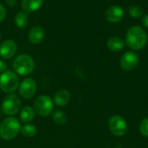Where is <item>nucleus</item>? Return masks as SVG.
Instances as JSON below:
<instances>
[{
  "mask_svg": "<svg viewBox=\"0 0 148 148\" xmlns=\"http://www.w3.org/2000/svg\"><path fill=\"white\" fill-rule=\"evenodd\" d=\"M29 40L33 44L40 43L44 37V29L41 26H34L29 32Z\"/></svg>",
  "mask_w": 148,
  "mask_h": 148,
  "instance_id": "nucleus-13",
  "label": "nucleus"
},
{
  "mask_svg": "<svg viewBox=\"0 0 148 148\" xmlns=\"http://www.w3.org/2000/svg\"><path fill=\"white\" fill-rule=\"evenodd\" d=\"M139 130L143 136L148 137V118H145L141 121L139 127Z\"/></svg>",
  "mask_w": 148,
  "mask_h": 148,
  "instance_id": "nucleus-21",
  "label": "nucleus"
},
{
  "mask_svg": "<svg viewBox=\"0 0 148 148\" xmlns=\"http://www.w3.org/2000/svg\"><path fill=\"white\" fill-rule=\"evenodd\" d=\"M5 15H6V10H5L4 6L0 3V23L4 19Z\"/></svg>",
  "mask_w": 148,
  "mask_h": 148,
  "instance_id": "nucleus-22",
  "label": "nucleus"
},
{
  "mask_svg": "<svg viewBox=\"0 0 148 148\" xmlns=\"http://www.w3.org/2000/svg\"><path fill=\"white\" fill-rule=\"evenodd\" d=\"M20 132L23 136L27 137V138H31L36 134V127L30 123H27L23 125V127H21Z\"/></svg>",
  "mask_w": 148,
  "mask_h": 148,
  "instance_id": "nucleus-17",
  "label": "nucleus"
},
{
  "mask_svg": "<svg viewBox=\"0 0 148 148\" xmlns=\"http://www.w3.org/2000/svg\"><path fill=\"white\" fill-rule=\"evenodd\" d=\"M35 110L33 108L31 107H24L21 109L20 111V114H19V117H20V120L22 122L27 124V123H30L34 118H35Z\"/></svg>",
  "mask_w": 148,
  "mask_h": 148,
  "instance_id": "nucleus-16",
  "label": "nucleus"
},
{
  "mask_svg": "<svg viewBox=\"0 0 148 148\" xmlns=\"http://www.w3.org/2000/svg\"><path fill=\"white\" fill-rule=\"evenodd\" d=\"M124 16V10L119 5H112L106 11V18L110 23H119Z\"/></svg>",
  "mask_w": 148,
  "mask_h": 148,
  "instance_id": "nucleus-11",
  "label": "nucleus"
},
{
  "mask_svg": "<svg viewBox=\"0 0 148 148\" xmlns=\"http://www.w3.org/2000/svg\"><path fill=\"white\" fill-rule=\"evenodd\" d=\"M108 127L110 132L118 137L124 136L127 132V123L121 115H114L108 121Z\"/></svg>",
  "mask_w": 148,
  "mask_h": 148,
  "instance_id": "nucleus-7",
  "label": "nucleus"
},
{
  "mask_svg": "<svg viewBox=\"0 0 148 148\" xmlns=\"http://www.w3.org/2000/svg\"><path fill=\"white\" fill-rule=\"evenodd\" d=\"M28 16L24 11H19L15 16V23L18 28H25L28 24Z\"/></svg>",
  "mask_w": 148,
  "mask_h": 148,
  "instance_id": "nucleus-18",
  "label": "nucleus"
},
{
  "mask_svg": "<svg viewBox=\"0 0 148 148\" xmlns=\"http://www.w3.org/2000/svg\"><path fill=\"white\" fill-rule=\"evenodd\" d=\"M6 68H7V66H6L5 62H3L2 60H0V74H2L4 71H6Z\"/></svg>",
  "mask_w": 148,
  "mask_h": 148,
  "instance_id": "nucleus-23",
  "label": "nucleus"
},
{
  "mask_svg": "<svg viewBox=\"0 0 148 148\" xmlns=\"http://www.w3.org/2000/svg\"><path fill=\"white\" fill-rule=\"evenodd\" d=\"M52 120L57 125H64L67 122V115L62 111H56L52 113Z\"/></svg>",
  "mask_w": 148,
  "mask_h": 148,
  "instance_id": "nucleus-19",
  "label": "nucleus"
},
{
  "mask_svg": "<svg viewBox=\"0 0 148 148\" xmlns=\"http://www.w3.org/2000/svg\"><path fill=\"white\" fill-rule=\"evenodd\" d=\"M22 107V101L18 95L16 94H8L3 100L2 102V110L3 114L12 116L16 114Z\"/></svg>",
  "mask_w": 148,
  "mask_h": 148,
  "instance_id": "nucleus-5",
  "label": "nucleus"
},
{
  "mask_svg": "<svg viewBox=\"0 0 148 148\" xmlns=\"http://www.w3.org/2000/svg\"><path fill=\"white\" fill-rule=\"evenodd\" d=\"M147 42V35L140 26L131 27L126 36V44L133 50L142 49Z\"/></svg>",
  "mask_w": 148,
  "mask_h": 148,
  "instance_id": "nucleus-1",
  "label": "nucleus"
},
{
  "mask_svg": "<svg viewBox=\"0 0 148 148\" xmlns=\"http://www.w3.org/2000/svg\"><path fill=\"white\" fill-rule=\"evenodd\" d=\"M16 43L13 40H5L0 44V56L3 59H10L16 54Z\"/></svg>",
  "mask_w": 148,
  "mask_h": 148,
  "instance_id": "nucleus-10",
  "label": "nucleus"
},
{
  "mask_svg": "<svg viewBox=\"0 0 148 148\" xmlns=\"http://www.w3.org/2000/svg\"><path fill=\"white\" fill-rule=\"evenodd\" d=\"M21 131L20 121L14 117L5 118L0 124V137L3 140H11Z\"/></svg>",
  "mask_w": 148,
  "mask_h": 148,
  "instance_id": "nucleus-2",
  "label": "nucleus"
},
{
  "mask_svg": "<svg viewBox=\"0 0 148 148\" xmlns=\"http://www.w3.org/2000/svg\"><path fill=\"white\" fill-rule=\"evenodd\" d=\"M139 63V56L134 51L126 52L121 58L120 65L122 69L126 71H130L134 69Z\"/></svg>",
  "mask_w": 148,
  "mask_h": 148,
  "instance_id": "nucleus-9",
  "label": "nucleus"
},
{
  "mask_svg": "<svg viewBox=\"0 0 148 148\" xmlns=\"http://www.w3.org/2000/svg\"><path fill=\"white\" fill-rule=\"evenodd\" d=\"M107 46L108 49H110L113 52H119L121 51L125 47V42L117 36H113L109 38L107 42Z\"/></svg>",
  "mask_w": 148,
  "mask_h": 148,
  "instance_id": "nucleus-14",
  "label": "nucleus"
},
{
  "mask_svg": "<svg viewBox=\"0 0 148 148\" xmlns=\"http://www.w3.org/2000/svg\"><path fill=\"white\" fill-rule=\"evenodd\" d=\"M0 38H1V35H0Z\"/></svg>",
  "mask_w": 148,
  "mask_h": 148,
  "instance_id": "nucleus-26",
  "label": "nucleus"
},
{
  "mask_svg": "<svg viewBox=\"0 0 148 148\" xmlns=\"http://www.w3.org/2000/svg\"><path fill=\"white\" fill-rule=\"evenodd\" d=\"M35 68V62L31 56L26 54L18 56L13 62V69L16 75H28L31 74Z\"/></svg>",
  "mask_w": 148,
  "mask_h": 148,
  "instance_id": "nucleus-3",
  "label": "nucleus"
},
{
  "mask_svg": "<svg viewBox=\"0 0 148 148\" xmlns=\"http://www.w3.org/2000/svg\"><path fill=\"white\" fill-rule=\"evenodd\" d=\"M19 95L23 99L32 98L36 92V82L32 78H25L19 84Z\"/></svg>",
  "mask_w": 148,
  "mask_h": 148,
  "instance_id": "nucleus-8",
  "label": "nucleus"
},
{
  "mask_svg": "<svg viewBox=\"0 0 148 148\" xmlns=\"http://www.w3.org/2000/svg\"><path fill=\"white\" fill-rule=\"evenodd\" d=\"M142 23H143V25L147 29H148V14H147L146 16H143V18H142Z\"/></svg>",
  "mask_w": 148,
  "mask_h": 148,
  "instance_id": "nucleus-24",
  "label": "nucleus"
},
{
  "mask_svg": "<svg viewBox=\"0 0 148 148\" xmlns=\"http://www.w3.org/2000/svg\"><path fill=\"white\" fill-rule=\"evenodd\" d=\"M70 98H71V95L68 90L61 89L55 94L53 101L58 107H64L68 105V103L70 101Z\"/></svg>",
  "mask_w": 148,
  "mask_h": 148,
  "instance_id": "nucleus-12",
  "label": "nucleus"
},
{
  "mask_svg": "<svg viewBox=\"0 0 148 148\" xmlns=\"http://www.w3.org/2000/svg\"><path fill=\"white\" fill-rule=\"evenodd\" d=\"M16 3V0H6V3L9 4L10 6H13L15 5Z\"/></svg>",
  "mask_w": 148,
  "mask_h": 148,
  "instance_id": "nucleus-25",
  "label": "nucleus"
},
{
  "mask_svg": "<svg viewBox=\"0 0 148 148\" xmlns=\"http://www.w3.org/2000/svg\"><path fill=\"white\" fill-rule=\"evenodd\" d=\"M42 3L43 0H22V8L24 12L30 13L37 10Z\"/></svg>",
  "mask_w": 148,
  "mask_h": 148,
  "instance_id": "nucleus-15",
  "label": "nucleus"
},
{
  "mask_svg": "<svg viewBox=\"0 0 148 148\" xmlns=\"http://www.w3.org/2000/svg\"><path fill=\"white\" fill-rule=\"evenodd\" d=\"M34 110L40 116H49L54 111V101L48 95H40L34 102Z\"/></svg>",
  "mask_w": 148,
  "mask_h": 148,
  "instance_id": "nucleus-6",
  "label": "nucleus"
},
{
  "mask_svg": "<svg viewBox=\"0 0 148 148\" xmlns=\"http://www.w3.org/2000/svg\"><path fill=\"white\" fill-rule=\"evenodd\" d=\"M19 78L15 72L6 70L0 75V89L3 92L10 94L19 87Z\"/></svg>",
  "mask_w": 148,
  "mask_h": 148,
  "instance_id": "nucleus-4",
  "label": "nucleus"
},
{
  "mask_svg": "<svg viewBox=\"0 0 148 148\" xmlns=\"http://www.w3.org/2000/svg\"><path fill=\"white\" fill-rule=\"evenodd\" d=\"M129 15L134 17V18H139V17H141L142 15H143V10L140 6L139 5H136V4H134V5H131L129 7Z\"/></svg>",
  "mask_w": 148,
  "mask_h": 148,
  "instance_id": "nucleus-20",
  "label": "nucleus"
}]
</instances>
